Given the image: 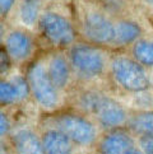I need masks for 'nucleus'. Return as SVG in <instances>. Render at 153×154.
<instances>
[{"instance_id": "f257e3e1", "label": "nucleus", "mask_w": 153, "mask_h": 154, "mask_svg": "<svg viewBox=\"0 0 153 154\" xmlns=\"http://www.w3.org/2000/svg\"><path fill=\"white\" fill-rule=\"evenodd\" d=\"M54 129L64 133L75 146L92 148L96 146L98 131L92 121L80 113L63 112L54 119Z\"/></svg>"}, {"instance_id": "f03ea898", "label": "nucleus", "mask_w": 153, "mask_h": 154, "mask_svg": "<svg viewBox=\"0 0 153 154\" xmlns=\"http://www.w3.org/2000/svg\"><path fill=\"white\" fill-rule=\"evenodd\" d=\"M111 74L115 82L129 93H140L148 91L151 78L143 65L129 57H115L111 63Z\"/></svg>"}, {"instance_id": "7ed1b4c3", "label": "nucleus", "mask_w": 153, "mask_h": 154, "mask_svg": "<svg viewBox=\"0 0 153 154\" xmlns=\"http://www.w3.org/2000/svg\"><path fill=\"white\" fill-rule=\"evenodd\" d=\"M27 80L31 94L41 107L45 109H54L58 107L60 101L59 89L54 85L47 74V69L42 64L37 63L32 65L27 74Z\"/></svg>"}, {"instance_id": "20e7f679", "label": "nucleus", "mask_w": 153, "mask_h": 154, "mask_svg": "<svg viewBox=\"0 0 153 154\" xmlns=\"http://www.w3.org/2000/svg\"><path fill=\"white\" fill-rule=\"evenodd\" d=\"M70 64L78 75L86 79L97 78L105 70V57L89 45H75L70 50Z\"/></svg>"}, {"instance_id": "39448f33", "label": "nucleus", "mask_w": 153, "mask_h": 154, "mask_svg": "<svg viewBox=\"0 0 153 154\" xmlns=\"http://www.w3.org/2000/svg\"><path fill=\"white\" fill-rule=\"evenodd\" d=\"M40 28L45 38L56 46H65L74 41V28L72 23L58 13H45L40 19Z\"/></svg>"}, {"instance_id": "423d86ee", "label": "nucleus", "mask_w": 153, "mask_h": 154, "mask_svg": "<svg viewBox=\"0 0 153 154\" xmlns=\"http://www.w3.org/2000/svg\"><path fill=\"white\" fill-rule=\"evenodd\" d=\"M98 125L106 131L123 129L126 125L129 113L121 103L112 97L102 94L93 111Z\"/></svg>"}, {"instance_id": "0eeeda50", "label": "nucleus", "mask_w": 153, "mask_h": 154, "mask_svg": "<svg viewBox=\"0 0 153 154\" xmlns=\"http://www.w3.org/2000/svg\"><path fill=\"white\" fill-rule=\"evenodd\" d=\"M135 139L126 129L108 130L96 143L97 154H126L135 148Z\"/></svg>"}, {"instance_id": "6e6552de", "label": "nucleus", "mask_w": 153, "mask_h": 154, "mask_svg": "<svg viewBox=\"0 0 153 154\" xmlns=\"http://www.w3.org/2000/svg\"><path fill=\"white\" fill-rule=\"evenodd\" d=\"M83 32L89 41L95 43H110L115 40V26L112 22L101 13L92 12L86 15Z\"/></svg>"}, {"instance_id": "1a4fd4ad", "label": "nucleus", "mask_w": 153, "mask_h": 154, "mask_svg": "<svg viewBox=\"0 0 153 154\" xmlns=\"http://www.w3.org/2000/svg\"><path fill=\"white\" fill-rule=\"evenodd\" d=\"M15 154H45L41 136L31 129H20L12 135Z\"/></svg>"}, {"instance_id": "9d476101", "label": "nucleus", "mask_w": 153, "mask_h": 154, "mask_svg": "<svg viewBox=\"0 0 153 154\" xmlns=\"http://www.w3.org/2000/svg\"><path fill=\"white\" fill-rule=\"evenodd\" d=\"M45 154H74L75 145L58 129H47L41 135Z\"/></svg>"}, {"instance_id": "9b49d317", "label": "nucleus", "mask_w": 153, "mask_h": 154, "mask_svg": "<svg viewBox=\"0 0 153 154\" xmlns=\"http://www.w3.org/2000/svg\"><path fill=\"white\" fill-rule=\"evenodd\" d=\"M126 129L133 136L142 137L153 134V109H138L128 116Z\"/></svg>"}, {"instance_id": "f8f14e48", "label": "nucleus", "mask_w": 153, "mask_h": 154, "mask_svg": "<svg viewBox=\"0 0 153 154\" xmlns=\"http://www.w3.org/2000/svg\"><path fill=\"white\" fill-rule=\"evenodd\" d=\"M32 40L28 35L20 31L12 32L7 38V51L14 60H26L32 54Z\"/></svg>"}, {"instance_id": "ddd939ff", "label": "nucleus", "mask_w": 153, "mask_h": 154, "mask_svg": "<svg viewBox=\"0 0 153 154\" xmlns=\"http://www.w3.org/2000/svg\"><path fill=\"white\" fill-rule=\"evenodd\" d=\"M47 74L59 91L67 88L70 80V66L67 59L60 55L52 56L47 65Z\"/></svg>"}, {"instance_id": "4468645a", "label": "nucleus", "mask_w": 153, "mask_h": 154, "mask_svg": "<svg viewBox=\"0 0 153 154\" xmlns=\"http://www.w3.org/2000/svg\"><path fill=\"white\" fill-rule=\"evenodd\" d=\"M140 35V27L134 22L124 20L115 27V40L114 42L119 45H126L135 41Z\"/></svg>"}, {"instance_id": "2eb2a0df", "label": "nucleus", "mask_w": 153, "mask_h": 154, "mask_svg": "<svg viewBox=\"0 0 153 154\" xmlns=\"http://www.w3.org/2000/svg\"><path fill=\"white\" fill-rule=\"evenodd\" d=\"M135 61L145 66H153V42L138 41L133 47Z\"/></svg>"}, {"instance_id": "dca6fc26", "label": "nucleus", "mask_w": 153, "mask_h": 154, "mask_svg": "<svg viewBox=\"0 0 153 154\" xmlns=\"http://www.w3.org/2000/svg\"><path fill=\"white\" fill-rule=\"evenodd\" d=\"M41 8V0H23L20 4V18L26 24L32 26L36 22Z\"/></svg>"}, {"instance_id": "f3484780", "label": "nucleus", "mask_w": 153, "mask_h": 154, "mask_svg": "<svg viewBox=\"0 0 153 154\" xmlns=\"http://www.w3.org/2000/svg\"><path fill=\"white\" fill-rule=\"evenodd\" d=\"M103 93L98 92V91H86L80 94L78 103H79V107L83 112L86 113H91L93 115V111L97 106L100 98L102 97Z\"/></svg>"}, {"instance_id": "a211bd4d", "label": "nucleus", "mask_w": 153, "mask_h": 154, "mask_svg": "<svg viewBox=\"0 0 153 154\" xmlns=\"http://www.w3.org/2000/svg\"><path fill=\"white\" fill-rule=\"evenodd\" d=\"M15 102H19V96L13 83L0 80V104H13Z\"/></svg>"}, {"instance_id": "6ab92c4d", "label": "nucleus", "mask_w": 153, "mask_h": 154, "mask_svg": "<svg viewBox=\"0 0 153 154\" xmlns=\"http://www.w3.org/2000/svg\"><path fill=\"white\" fill-rule=\"evenodd\" d=\"M10 82L13 83V85L15 87V89L18 92V96H19V102L20 101H24L27 97L31 94V89H30V84H28V80L27 78L22 75H15L13 76Z\"/></svg>"}, {"instance_id": "aec40b11", "label": "nucleus", "mask_w": 153, "mask_h": 154, "mask_svg": "<svg viewBox=\"0 0 153 154\" xmlns=\"http://www.w3.org/2000/svg\"><path fill=\"white\" fill-rule=\"evenodd\" d=\"M10 66H12V57L9 52L7 51V48L0 47V75L8 74Z\"/></svg>"}, {"instance_id": "412c9836", "label": "nucleus", "mask_w": 153, "mask_h": 154, "mask_svg": "<svg viewBox=\"0 0 153 154\" xmlns=\"http://www.w3.org/2000/svg\"><path fill=\"white\" fill-rule=\"evenodd\" d=\"M138 148L144 154H153V134L138 137Z\"/></svg>"}, {"instance_id": "4be33fe9", "label": "nucleus", "mask_w": 153, "mask_h": 154, "mask_svg": "<svg viewBox=\"0 0 153 154\" xmlns=\"http://www.w3.org/2000/svg\"><path fill=\"white\" fill-rule=\"evenodd\" d=\"M12 129V122L8 117V115L0 111V137H3L5 135H8Z\"/></svg>"}, {"instance_id": "5701e85b", "label": "nucleus", "mask_w": 153, "mask_h": 154, "mask_svg": "<svg viewBox=\"0 0 153 154\" xmlns=\"http://www.w3.org/2000/svg\"><path fill=\"white\" fill-rule=\"evenodd\" d=\"M14 0H0V14H7L12 9Z\"/></svg>"}, {"instance_id": "b1692460", "label": "nucleus", "mask_w": 153, "mask_h": 154, "mask_svg": "<svg viewBox=\"0 0 153 154\" xmlns=\"http://www.w3.org/2000/svg\"><path fill=\"white\" fill-rule=\"evenodd\" d=\"M126 154H144V153H143V152H142V150L139 149V148H138V145H136L135 148H133L132 150H129Z\"/></svg>"}, {"instance_id": "393cba45", "label": "nucleus", "mask_w": 153, "mask_h": 154, "mask_svg": "<svg viewBox=\"0 0 153 154\" xmlns=\"http://www.w3.org/2000/svg\"><path fill=\"white\" fill-rule=\"evenodd\" d=\"M2 37H3V26L0 23V40H2Z\"/></svg>"}, {"instance_id": "a878e982", "label": "nucleus", "mask_w": 153, "mask_h": 154, "mask_svg": "<svg viewBox=\"0 0 153 154\" xmlns=\"http://www.w3.org/2000/svg\"><path fill=\"white\" fill-rule=\"evenodd\" d=\"M151 87L153 88V74H152V76H151Z\"/></svg>"}, {"instance_id": "bb28decb", "label": "nucleus", "mask_w": 153, "mask_h": 154, "mask_svg": "<svg viewBox=\"0 0 153 154\" xmlns=\"http://www.w3.org/2000/svg\"><path fill=\"white\" fill-rule=\"evenodd\" d=\"M145 2H147V3H149L151 5H153V0H145Z\"/></svg>"}]
</instances>
